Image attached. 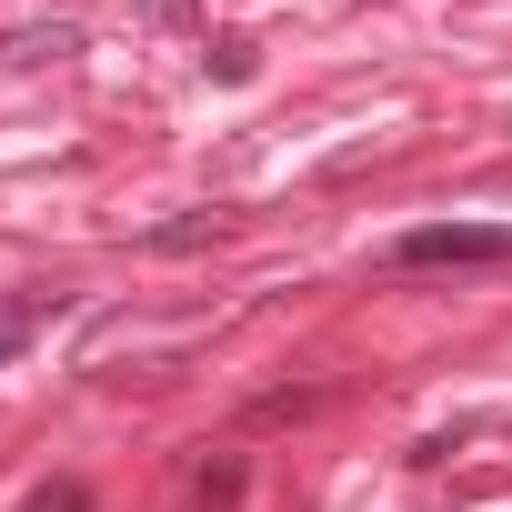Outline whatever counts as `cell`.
Here are the masks:
<instances>
[{"label": "cell", "instance_id": "6da1fadb", "mask_svg": "<svg viewBox=\"0 0 512 512\" xmlns=\"http://www.w3.org/2000/svg\"><path fill=\"white\" fill-rule=\"evenodd\" d=\"M512 262V221H422L392 241V272H492Z\"/></svg>", "mask_w": 512, "mask_h": 512}, {"label": "cell", "instance_id": "7a4b0ae2", "mask_svg": "<svg viewBox=\"0 0 512 512\" xmlns=\"http://www.w3.org/2000/svg\"><path fill=\"white\" fill-rule=\"evenodd\" d=\"M81 51V21H21L0 31V71H41V61H71Z\"/></svg>", "mask_w": 512, "mask_h": 512}, {"label": "cell", "instance_id": "3957f363", "mask_svg": "<svg viewBox=\"0 0 512 512\" xmlns=\"http://www.w3.org/2000/svg\"><path fill=\"white\" fill-rule=\"evenodd\" d=\"M51 312H61V302H31V292H0V372H11V362L31 352V332H41Z\"/></svg>", "mask_w": 512, "mask_h": 512}, {"label": "cell", "instance_id": "277c9868", "mask_svg": "<svg viewBox=\"0 0 512 512\" xmlns=\"http://www.w3.org/2000/svg\"><path fill=\"white\" fill-rule=\"evenodd\" d=\"M221 231H231L221 211H181V221H151V231H141V251H211Z\"/></svg>", "mask_w": 512, "mask_h": 512}, {"label": "cell", "instance_id": "5b68a950", "mask_svg": "<svg viewBox=\"0 0 512 512\" xmlns=\"http://www.w3.org/2000/svg\"><path fill=\"white\" fill-rule=\"evenodd\" d=\"M191 492H201V502H241V462H201Z\"/></svg>", "mask_w": 512, "mask_h": 512}, {"label": "cell", "instance_id": "8992f818", "mask_svg": "<svg viewBox=\"0 0 512 512\" xmlns=\"http://www.w3.org/2000/svg\"><path fill=\"white\" fill-rule=\"evenodd\" d=\"M31 512H91V492L81 482H51V492H31Z\"/></svg>", "mask_w": 512, "mask_h": 512}]
</instances>
